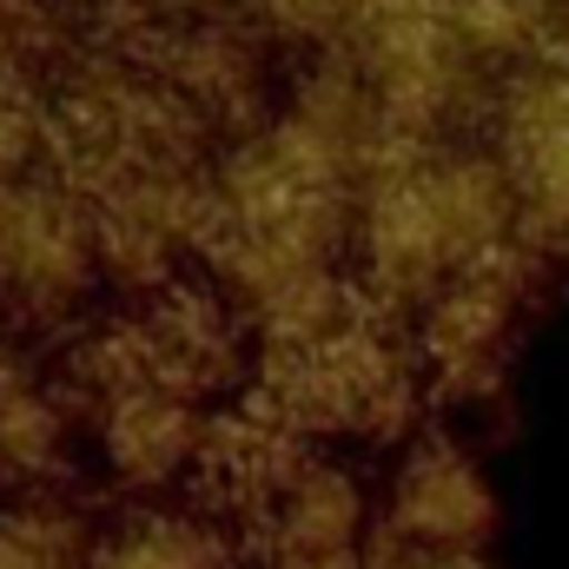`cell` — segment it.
<instances>
[{
    "mask_svg": "<svg viewBox=\"0 0 569 569\" xmlns=\"http://www.w3.org/2000/svg\"><path fill=\"white\" fill-rule=\"evenodd\" d=\"M378 523L425 550H490L503 523L497 477L463 437L411 425L378 477Z\"/></svg>",
    "mask_w": 569,
    "mask_h": 569,
    "instance_id": "4",
    "label": "cell"
},
{
    "mask_svg": "<svg viewBox=\"0 0 569 569\" xmlns=\"http://www.w3.org/2000/svg\"><path fill=\"white\" fill-rule=\"evenodd\" d=\"M239 523L252 569H371L378 490L345 450L311 443Z\"/></svg>",
    "mask_w": 569,
    "mask_h": 569,
    "instance_id": "2",
    "label": "cell"
},
{
    "mask_svg": "<svg viewBox=\"0 0 569 569\" xmlns=\"http://www.w3.org/2000/svg\"><path fill=\"white\" fill-rule=\"evenodd\" d=\"M100 510L80 490L0 497V569H87Z\"/></svg>",
    "mask_w": 569,
    "mask_h": 569,
    "instance_id": "6",
    "label": "cell"
},
{
    "mask_svg": "<svg viewBox=\"0 0 569 569\" xmlns=\"http://www.w3.org/2000/svg\"><path fill=\"white\" fill-rule=\"evenodd\" d=\"M87 483V405L60 345L0 331V497Z\"/></svg>",
    "mask_w": 569,
    "mask_h": 569,
    "instance_id": "3",
    "label": "cell"
},
{
    "mask_svg": "<svg viewBox=\"0 0 569 569\" xmlns=\"http://www.w3.org/2000/svg\"><path fill=\"white\" fill-rule=\"evenodd\" d=\"M371 569H497L490 550H425V543H405L378 523L371 537Z\"/></svg>",
    "mask_w": 569,
    "mask_h": 569,
    "instance_id": "7",
    "label": "cell"
},
{
    "mask_svg": "<svg viewBox=\"0 0 569 569\" xmlns=\"http://www.w3.org/2000/svg\"><path fill=\"white\" fill-rule=\"evenodd\" d=\"M87 569H252V550L246 523L206 490L120 497L113 510H100Z\"/></svg>",
    "mask_w": 569,
    "mask_h": 569,
    "instance_id": "5",
    "label": "cell"
},
{
    "mask_svg": "<svg viewBox=\"0 0 569 569\" xmlns=\"http://www.w3.org/2000/svg\"><path fill=\"white\" fill-rule=\"evenodd\" d=\"M418 391H425L418 345L371 298H358L345 318L291 345L259 351V378H252V398L318 450L398 443L418 418Z\"/></svg>",
    "mask_w": 569,
    "mask_h": 569,
    "instance_id": "1",
    "label": "cell"
}]
</instances>
